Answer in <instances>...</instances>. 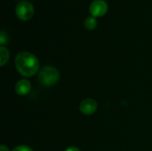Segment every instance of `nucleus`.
Segmentation results:
<instances>
[{"instance_id": "obj_2", "label": "nucleus", "mask_w": 152, "mask_h": 151, "mask_svg": "<svg viewBox=\"0 0 152 151\" xmlns=\"http://www.w3.org/2000/svg\"><path fill=\"white\" fill-rule=\"evenodd\" d=\"M59 77H60L59 71L52 66L44 67L38 74L39 83L45 86H50L54 85L59 80Z\"/></svg>"}, {"instance_id": "obj_10", "label": "nucleus", "mask_w": 152, "mask_h": 151, "mask_svg": "<svg viewBox=\"0 0 152 151\" xmlns=\"http://www.w3.org/2000/svg\"><path fill=\"white\" fill-rule=\"evenodd\" d=\"M12 151H33L30 148L27 146H18L15 149H13Z\"/></svg>"}, {"instance_id": "obj_11", "label": "nucleus", "mask_w": 152, "mask_h": 151, "mask_svg": "<svg viewBox=\"0 0 152 151\" xmlns=\"http://www.w3.org/2000/svg\"><path fill=\"white\" fill-rule=\"evenodd\" d=\"M65 151H80L77 148H76V147H69V148H68L67 150Z\"/></svg>"}, {"instance_id": "obj_4", "label": "nucleus", "mask_w": 152, "mask_h": 151, "mask_svg": "<svg viewBox=\"0 0 152 151\" xmlns=\"http://www.w3.org/2000/svg\"><path fill=\"white\" fill-rule=\"evenodd\" d=\"M108 4L104 0H94L90 5V13L93 17H102L108 12Z\"/></svg>"}, {"instance_id": "obj_7", "label": "nucleus", "mask_w": 152, "mask_h": 151, "mask_svg": "<svg viewBox=\"0 0 152 151\" xmlns=\"http://www.w3.org/2000/svg\"><path fill=\"white\" fill-rule=\"evenodd\" d=\"M84 24H85V27H86V29H88V30H94L97 27V20L93 16L92 17H88V18L86 19Z\"/></svg>"}, {"instance_id": "obj_3", "label": "nucleus", "mask_w": 152, "mask_h": 151, "mask_svg": "<svg viewBox=\"0 0 152 151\" xmlns=\"http://www.w3.org/2000/svg\"><path fill=\"white\" fill-rule=\"evenodd\" d=\"M15 13L20 20H28L34 14V7L28 1H21L17 4Z\"/></svg>"}, {"instance_id": "obj_9", "label": "nucleus", "mask_w": 152, "mask_h": 151, "mask_svg": "<svg viewBox=\"0 0 152 151\" xmlns=\"http://www.w3.org/2000/svg\"><path fill=\"white\" fill-rule=\"evenodd\" d=\"M0 43L2 44V46L4 44H5V43H7V36L5 35V33L4 31H2L1 35H0Z\"/></svg>"}, {"instance_id": "obj_8", "label": "nucleus", "mask_w": 152, "mask_h": 151, "mask_svg": "<svg viewBox=\"0 0 152 151\" xmlns=\"http://www.w3.org/2000/svg\"><path fill=\"white\" fill-rule=\"evenodd\" d=\"M0 65L4 66L9 60V51L4 47V46H1L0 47Z\"/></svg>"}, {"instance_id": "obj_1", "label": "nucleus", "mask_w": 152, "mask_h": 151, "mask_svg": "<svg viewBox=\"0 0 152 151\" xmlns=\"http://www.w3.org/2000/svg\"><path fill=\"white\" fill-rule=\"evenodd\" d=\"M15 66L20 75L32 77L38 70L39 61L34 54L28 52H21L15 58Z\"/></svg>"}, {"instance_id": "obj_5", "label": "nucleus", "mask_w": 152, "mask_h": 151, "mask_svg": "<svg viewBox=\"0 0 152 151\" xmlns=\"http://www.w3.org/2000/svg\"><path fill=\"white\" fill-rule=\"evenodd\" d=\"M79 109L84 115H92L97 109V102L93 99H85L81 101Z\"/></svg>"}, {"instance_id": "obj_12", "label": "nucleus", "mask_w": 152, "mask_h": 151, "mask_svg": "<svg viewBox=\"0 0 152 151\" xmlns=\"http://www.w3.org/2000/svg\"><path fill=\"white\" fill-rule=\"evenodd\" d=\"M0 151H9V150H8L5 146L2 145V146L0 147Z\"/></svg>"}, {"instance_id": "obj_6", "label": "nucleus", "mask_w": 152, "mask_h": 151, "mask_svg": "<svg viewBox=\"0 0 152 151\" xmlns=\"http://www.w3.org/2000/svg\"><path fill=\"white\" fill-rule=\"evenodd\" d=\"M30 88H31L30 82L27 79H21L16 84L15 92L18 95L23 96V95H26L29 93Z\"/></svg>"}]
</instances>
